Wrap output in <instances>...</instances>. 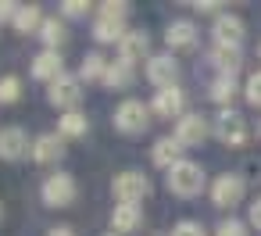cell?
Instances as JSON below:
<instances>
[{"mask_svg": "<svg viewBox=\"0 0 261 236\" xmlns=\"http://www.w3.org/2000/svg\"><path fill=\"white\" fill-rule=\"evenodd\" d=\"M168 190L175 193V197H197L200 190H204V168L197 165V161H179V165H172L168 168Z\"/></svg>", "mask_w": 261, "mask_h": 236, "instance_id": "obj_1", "label": "cell"}, {"mask_svg": "<svg viewBox=\"0 0 261 236\" xmlns=\"http://www.w3.org/2000/svg\"><path fill=\"white\" fill-rule=\"evenodd\" d=\"M150 108L143 104V100H122L118 108H115V129L118 133H125V136H136V133H143L147 125H150Z\"/></svg>", "mask_w": 261, "mask_h": 236, "instance_id": "obj_2", "label": "cell"}, {"mask_svg": "<svg viewBox=\"0 0 261 236\" xmlns=\"http://www.w3.org/2000/svg\"><path fill=\"white\" fill-rule=\"evenodd\" d=\"M75 193H79V186H75V179H72L68 172H54V175H47L43 186H40V197H43L47 207H68V204L75 200Z\"/></svg>", "mask_w": 261, "mask_h": 236, "instance_id": "obj_3", "label": "cell"}, {"mask_svg": "<svg viewBox=\"0 0 261 236\" xmlns=\"http://www.w3.org/2000/svg\"><path fill=\"white\" fill-rule=\"evenodd\" d=\"M111 193L118 197V204H140L143 197H150V179L143 172H118Z\"/></svg>", "mask_w": 261, "mask_h": 236, "instance_id": "obj_4", "label": "cell"}, {"mask_svg": "<svg viewBox=\"0 0 261 236\" xmlns=\"http://www.w3.org/2000/svg\"><path fill=\"white\" fill-rule=\"evenodd\" d=\"M215 136L225 147H243L247 143V122H243V115L232 111V108H222L218 118H215Z\"/></svg>", "mask_w": 261, "mask_h": 236, "instance_id": "obj_5", "label": "cell"}, {"mask_svg": "<svg viewBox=\"0 0 261 236\" xmlns=\"http://www.w3.org/2000/svg\"><path fill=\"white\" fill-rule=\"evenodd\" d=\"M47 100H50L54 108H61L65 115H68V111H75V108H79V100H83L79 75H61V79H54V83H50V90H47Z\"/></svg>", "mask_w": 261, "mask_h": 236, "instance_id": "obj_6", "label": "cell"}, {"mask_svg": "<svg viewBox=\"0 0 261 236\" xmlns=\"http://www.w3.org/2000/svg\"><path fill=\"white\" fill-rule=\"evenodd\" d=\"M243 193H247V182L240 179V175H232V172H225V175H218L215 182H211V204L215 207H236L240 200H243Z\"/></svg>", "mask_w": 261, "mask_h": 236, "instance_id": "obj_7", "label": "cell"}, {"mask_svg": "<svg viewBox=\"0 0 261 236\" xmlns=\"http://www.w3.org/2000/svg\"><path fill=\"white\" fill-rule=\"evenodd\" d=\"M29 150H33V143H29V136H25L22 125L0 129V161H22Z\"/></svg>", "mask_w": 261, "mask_h": 236, "instance_id": "obj_8", "label": "cell"}, {"mask_svg": "<svg viewBox=\"0 0 261 236\" xmlns=\"http://www.w3.org/2000/svg\"><path fill=\"white\" fill-rule=\"evenodd\" d=\"M182 108H186V97H182L179 86H165V90H158L154 100H150V111H154L158 118H175V122H179V118L186 115Z\"/></svg>", "mask_w": 261, "mask_h": 236, "instance_id": "obj_9", "label": "cell"}, {"mask_svg": "<svg viewBox=\"0 0 261 236\" xmlns=\"http://www.w3.org/2000/svg\"><path fill=\"white\" fill-rule=\"evenodd\" d=\"M182 147H200L207 140V122L197 115V111H186L179 122H175V133H172Z\"/></svg>", "mask_w": 261, "mask_h": 236, "instance_id": "obj_10", "label": "cell"}, {"mask_svg": "<svg viewBox=\"0 0 261 236\" xmlns=\"http://www.w3.org/2000/svg\"><path fill=\"white\" fill-rule=\"evenodd\" d=\"M211 33H215V43L218 47H240L243 36H247V25L236 15H218L215 25H211Z\"/></svg>", "mask_w": 261, "mask_h": 236, "instance_id": "obj_11", "label": "cell"}, {"mask_svg": "<svg viewBox=\"0 0 261 236\" xmlns=\"http://www.w3.org/2000/svg\"><path fill=\"white\" fill-rule=\"evenodd\" d=\"M175 75H179V61H175L172 54H154V58H147V79H150L158 90L175 86Z\"/></svg>", "mask_w": 261, "mask_h": 236, "instance_id": "obj_12", "label": "cell"}, {"mask_svg": "<svg viewBox=\"0 0 261 236\" xmlns=\"http://www.w3.org/2000/svg\"><path fill=\"white\" fill-rule=\"evenodd\" d=\"M147 54H150V36H147L143 29H129V33L122 36V43H118V61L136 65V61H143Z\"/></svg>", "mask_w": 261, "mask_h": 236, "instance_id": "obj_13", "label": "cell"}, {"mask_svg": "<svg viewBox=\"0 0 261 236\" xmlns=\"http://www.w3.org/2000/svg\"><path fill=\"white\" fill-rule=\"evenodd\" d=\"M65 75V61L58 50H40L36 61H33V79H43V83H54Z\"/></svg>", "mask_w": 261, "mask_h": 236, "instance_id": "obj_14", "label": "cell"}, {"mask_svg": "<svg viewBox=\"0 0 261 236\" xmlns=\"http://www.w3.org/2000/svg\"><path fill=\"white\" fill-rule=\"evenodd\" d=\"M33 161H40V165H50V161H58L61 154H65V140L58 136V133H43V136H36L33 140Z\"/></svg>", "mask_w": 261, "mask_h": 236, "instance_id": "obj_15", "label": "cell"}, {"mask_svg": "<svg viewBox=\"0 0 261 236\" xmlns=\"http://www.w3.org/2000/svg\"><path fill=\"white\" fill-rule=\"evenodd\" d=\"M150 158H154V165L158 168H172V165H179L182 161V143L175 140V136H158L154 140V150H150Z\"/></svg>", "mask_w": 261, "mask_h": 236, "instance_id": "obj_16", "label": "cell"}, {"mask_svg": "<svg viewBox=\"0 0 261 236\" xmlns=\"http://www.w3.org/2000/svg\"><path fill=\"white\" fill-rule=\"evenodd\" d=\"M140 225H143V211H140V204H115V211H111V229H115L118 236L136 232Z\"/></svg>", "mask_w": 261, "mask_h": 236, "instance_id": "obj_17", "label": "cell"}, {"mask_svg": "<svg viewBox=\"0 0 261 236\" xmlns=\"http://www.w3.org/2000/svg\"><path fill=\"white\" fill-rule=\"evenodd\" d=\"M165 43H168V50H190V47H197V25L186 22V18L172 22L168 33H165Z\"/></svg>", "mask_w": 261, "mask_h": 236, "instance_id": "obj_18", "label": "cell"}, {"mask_svg": "<svg viewBox=\"0 0 261 236\" xmlns=\"http://www.w3.org/2000/svg\"><path fill=\"white\" fill-rule=\"evenodd\" d=\"M211 65L218 68V75H232V79H236V72H240V65H243V54H240V47H218V43H215Z\"/></svg>", "mask_w": 261, "mask_h": 236, "instance_id": "obj_19", "label": "cell"}, {"mask_svg": "<svg viewBox=\"0 0 261 236\" xmlns=\"http://www.w3.org/2000/svg\"><path fill=\"white\" fill-rule=\"evenodd\" d=\"M129 29H125V22H118V18H93V40L97 43H122V36H125Z\"/></svg>", "mask_w": 261, "mask_h": 236, "instance_id": "obj_20", "label": "cell"}, {"mask_svg": "<svg viewBox=\"0 0 261 236\" xmlns=\"http://www.w3.org/2000/svg\"><path fill=\"white\" fill-rule=\"evenodd\" d=\"M104 86H108V90H129V86H133V65L111 61L108 72H104Z\"/></svg>", "mask_w": 261, "mask_h": 236, "instance_id": "obj_21", "label": "cell"}, {"mask_svg": "<svg viewBox=\"0 0 261 236\" xmlns=\"http://www.w3.org/2000/svg\"><path fill=\"white\" fill-rule=\"evenodd\" d=\"M86 129H90V122H86V115H79V111H68V115L58 118V136H61V140L86 136Z\"/></svg>", "mask_w": 261, "mask_h": 236, "instance_id": "obj_22", "label": "cell"}, {"mask_svg": "<svg viewBox=\"0 0 261 236\" xmlns=\"http://www.w3.org/2000/svg\"><path fill=\"white\" fill-rule=\"evenodd\" d=\"M11 25H15L18 33H40V25H43V11H40L36 4H22Z\"/></svg>", "mask_w": 261, "mask_h": 236, "instance_id": "obj_23", "label": "cell"}, {"mask_svg": "<svg viewBox=\"0 0 261 236\" xmlns=\"http://www.w3.org/2000/svg\"><path fill=\"white\" fill-rule=\"evenodd\" d=\"M108 65H111V61H108L100 50H90V54L83 58V65H79V79H100V83H104Z\"/></svg>", "mask_w": 261, "mask_h": 236, "instance_id": "obj_24", "label": "cell"}, {"mask_svg": "<svg viewBox=\"0 0 261 236\" xmlns=\"http://www.w3.org/2000/svg\"><path fill=\"white\" fill-rule=\"evenodd\" d=\"M40 40L47 43V50H58V43H65V22L61 18H43Z\"/></svg>", "mask_w": 261, "mask_h": 236, "instance_id": "obj_25", "label": "cell"}, {"mask_svg": "<svg viewBox=\"0 0 261 236\" xmlns=\"http://www.w3.org/2000/svg\"><path fill=\"white\" fill-rule=\"evenodd\" d=\"M236 79L232 75H218L215 83H211V100L215 104H232V97H236Z\"/></svg>", "mask_w": 261, "mask_h": 236, "instance_id": "obj_26", "label": "cell"}, {"mask_svg": "<svg viewBox=\"0 0 261 236\" xmlns=\"http://www.w3.org/2000/svg\"><path fill=\"white\" fill-rule=\"evenodd\" d=\"M22 100V79L18 75H4L0 79V104H15Z\"/></svg>", "mask_w": 261, "mask_h": 236, "instance_id": "obj_27", "label": "cell"}, {"mask_svg": "<svg viewBox=\"0 0 261 236\" xmlns=\"http://www.w3.org/2000/svg\"><path fill=\"white\" fill-rule=\"evenodd\" d=\"M97 15H100V18H118V22H125V18H129V4H125V0H108V4H100Z\"/></svg>", "mask_w": 261, "mask_h": 236, "instance_id": "obj_28", "label": "cell"}, {"mask_svg": "<svg viewBox=\"0 0 261 236\" xmlns=\"http://www.w3.org/2000/svg\"><path fill=\"white\" fill-rule=\"evenodd\" d=\"M215 236H250V232H247V225H243V222L225 218V222H218V232H215Z\"/></svg>", "mask_w": 261, "mask_h": 236, "instance_id": "obj_29", "label": "cell"}, {"mask_svg": "<svg viewBox=\"0 0 261 236\" xmlns=\"http://www.w3.org/2000/svg\"><path fill=\"white\" fill-rule=\"evenodd\" d=\"M247 100H250L254 108H261V72H254V75L247 79Z\"/></svg>", "mask_w": 261, "mask_h": 236, "instance_id": "obj_30", "label": "cell"}, {"mask_svg": "<svg viewBox=\"0 0 261 236\" xmlns=\"http://www.w3.org/2000/svg\"><path fill=\"white\" fill-rule=\"evenodd\" d=\"M90 11V4H83V0H65V4H61V15L65 18H83Z\"/></svg>", "mask_w": 261, "mask_h": 236, "instance_id": "obj_31", "label": "cell"}, {"mask_svg": "<svg viewBox=\"0 0 261 236\" xmlns=\"http://www.w3.org/2000/svg\"><path fill=\"white\" fill-rule=\"evenodd\" d=\"M172 236H204V229H200V222H190V218H182V222L172 229Z\"/></svg>", "mask_w": 261, "mask_h": 236, "instance_id": "obj_32", "label": "cell"}, {"mask_svg": "<svg viewBox=\"0 0 261 236\" xmlns=\"http://www.w3.org/2000/svg\"><path fill=\"white\" fill-rule=\"evenodd\" d=\"M22 4H15V0H0V22H15Z\"/></svg>", "mask_w": 261, "mask_h": 236, "instance_id": "obj_33", "label": "cell"}, {"mask_svg": "<svg viewBox=\"0 0 261 236\" xmlns=\"http://www.w3.org/2000/svg\"><path fill=\"white\" fill-rule=\"evenodd\" d=\"M250 225H257V229H261V197L250 204Z\"/></svg>", "mask_w": 261, "mask_h": 236, "instance_id": "obj_34", "label": "cell"}, {"mask_svg": "<svg viewBox=\"0 0 261 236\" xmlns=\"http://www.w3.org/2000/svg\"><path fill=\"white\" fill-rule=\"evenodd\" d=\"M47 236H75L68 225H54V229H47Z\"/></svg>", "mask_w": 261, "mask_h": 236, "instance_id": "obj_35", "label": "cell"}, {"mask_svg": "<svg viewBox=\"0 0 261 236\" xmlns=\"http://www.w3.org/2000/svg\"><path fill=\"white\" fill-rule=\"evenodd\" d=\"M197 11H218V0H200V4H193Z\"/></svg>", "mask_w": 261, "mask_h": 236, "instance_id": "obj_36", "label": "cell"}, {"mask_svg": "<svg viewBox=\"0 0 261 236\" xmlns=\"http://www.w3.org/2000/svg\"><path fill=\"white\" fill-rule=\"evenodd\" d=\"M0 218H4V207H0Z\"/></svg>", "mask_w": 261, "mask_h": 236, "instance_id": "obj_37", "label": "cell"}, {"mask_svg": "<svg viewBox=\"0 0 261 236\" xmlns=\"http://www.w3.org/2000/svg\"><path fill=\"white\" fill-rule=\"evenodd\" d=\"M257 54H261V43H257Z\"/></svg>", "mask_w": 261, "mask_h": 236, "instance_id": "obj_38", "label": "cell"}, {"mask_svg": "<svg viewBox=\"0 0 261 236\" xmlns=\"http://www.w3.org/2000/svg\"><path fill=\"white\" fill-rule=\"evenodd\" d=\"M108 236H118V232H108Z\"/></svg>", "mask_w": 261, "mask_h": 236, "instance_id": "obj_39", "label": "cell"}]
</instances>
